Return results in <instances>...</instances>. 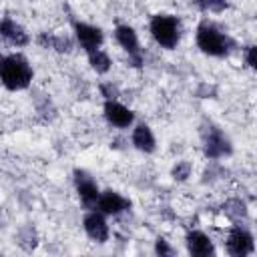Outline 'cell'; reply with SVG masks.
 <instances>
[{"label": "cell", "instance_id": "30bf717a", "mask_svg": "<svg viewBox=\"0 0 257 257\" xmlns=\"http://www.w3.org/2000/svg\"><path fill=\"white\" fill-rule=\"evenodd\" d=\"M102 114H104L106 122L114 128H128V126L135 124V112L126 104L118 102L116 98H106L104 100Z\"/></svg>", "mask_w": 257, "mask_h": 257}, {"label": "cell", "instance_id": "277c9868", "mask_svg": "<svg viewBox=\"0 0 257 257\" xmlns=\"http://www.w3.org/2000/svg\"><path fill=\"white\" fill-rule=\"evenodd\" d=\"M112 34H114L116 44L128 54L131 66H141L143 64V50H141L139 34L135 32V28L128 26V24H116Z\"/></svg>", "mask_w": 257, "mask_h": 257}, {"label": "cell", "instance_id": "7c38bea8", "mask_svg": "<svg viewBox=\"0 0 257 257\" xmlns=\"http://www.w3.org/2000/svg\"><path fill=\"white\" fill-rule=\"evenodd\" d=\"M185 245H187V251H189L191 255H195V257H209V255L215 253V243H213V239H211L207 233L199 231V229H193V231L187 233Z\"/></svg>", "mask_w": 257, "mask_h": 257}, {"label": "cell", "instance_id": "9a60e30c", "mask_svg": "<svg viewBox=\"0 0 257 257\" xmlns=\"http://www.w3.org/2000/svg\"><path fill=\"white\" fill-rule=\"evenodd\" d=\"M86 56H88V64H90V68H92L96 74H106V72L110 70V66H112V60H110L108 52L102 50V48L90 50V52H86Z\"/></svg>", "mask_w": 257, "mask_h": 257}, {"label": "cell", "instance_id": "9c48e42d", "mask_svg": "<svg viewBox=\"0 0 257 257\" xmlns=\"http://www.w3.org/2000/svg\"><path fill=\"white\" fill-rule=\"evenodd\" d=\"M225 247H227V253L233 257H247L255 251V239L245 227L235 225L227 235Z\"/></svg>", "mask_w": 257, "mask_h": 257}, {"label": "cell", "instance_id": "5bb4252c", "mask_svg": "<svg viewBox=\"0 0 257 257\" xmlns=\"http://www.w3.org/2000/svg\"><path fill=\"white\" fill-rule=\"evenodd\" d=\"M0 34H2V38H4L8 44H12V46H16V48L26 46V44L30 42L28 32H26V30L16 22V20H12L10 16H4V18H2Z\"/></svg>", "mask_w": 257, "mask_h": 257}, {"label": "cell", "instance_id": "7a4b0ae2", "mask_svg": "<svg viewBox=\"0 0 257 257\" xmlns=\"http://www.w3.org/2000/svg\"><path fill=\"white\" fill-rule=\"evenodd\" d=\"M0 78H2L4 88L16 92V90H24L30 86V82L34 78V70L26 56H22L20 52H10V54L2 56Z\"/></svg>", "mask_w": 257, "mask_h": 257}, {"label": "cell", "instance_id": "2e32d148", "mask_svg": "<svg viewBox=\"0 0 257 257\" xmlns=\"http://www.w3.org/2000/svg\"><path fill=\"white\" fill-rule=\"evenodd\" d=\"M38 44L42 48H52V50H58V52H68L72 48V42L66 38V36H60V34H48V32H42L38 36Z\"/></svg>", "mask_w": 257, "mask_h": 257}, {"label": "cell", "instance_id": "ba28073f", "mask_svg": "<svg viewBox=\"0 0 257 257\" xmlns=\"http://www.w3.org/2000/svg\"><path fill=\"white\" fill-rule=\"evenodd\" d=\"M72 30H74V40L78 42V46L84 52L102 48V44H104V32H102V28H98L94 24H88V22L76 20L72 24Z\"/></svg>", "mask_w": 257, "mask_h": 257}, {"label": "cell", "instance_id": "8fae6325", "mask_svg": "<svg viewBox=\"0 0 257 257\" xmlns=\"http://www.w3.org/2000/svg\"><path fill=\"white\" fill-rule=\"evenodd\" d=\"M94 209L102 211L106 217H116V215H122L124 211H128V209H131V201H128L124 195H120L118 191L106 189V191H102V193H100L98 203H96V207H94Z\"/></svg>", "mask_w": 257, "mask_h": 257}, {"label": "cell", "instance_id": "6da1fadb", "mask_svg": "<svg viewBox=\"0 0 257 257\" xmlns=\"http://www.w3.org/2000/svg\"><path fill=\"white\" fill-rule=\"evenodd\" d=\"M195 42L203 54L213 56V58L229 56L231 50L235 48V40L221 26H217L215 22H209V20L199 22L197 32H195Z\"/></svg>", "mask_w": 257, "mask_h": 257}, {"label": "cell", "instance_id": "3957f363", "mask_svg": "<svg viewBox=\"0 0 257 257\" xmlns=\"http://www.w3.org/2000/svg\"><path fill=\"white\" fill-rule=\"evenodd\" d=\"M149 32L153 36V40L167 50L177 48V44L181 42V34H183V24L179 20V16L175 14H167V12H159L151 18L149 22Z\"/></svg>", "mask_w": 257, "mask_h": 257}, {"label": "cell", "instance_id": "ffe728a7", "mask_svg": "<svg viewBox=\"0 0 257 257\" xmlns=\"http://www.w3.org/2000/svg\"><path fill=\"white\" fill-rule=\"evenodd\" d=\"M155 253L163 257V255H173L175 251H173V247L169 245V241H167V239H163V237H159V239L155 241Z\"/></svg>", "mask_w": 257, "mask_h": 257}, {"label": "cell", "instance_id": "8992f818", "mask_svg": "<svg viewBox=\"0 0 257 257\" xmlns=\"http://www.w3.org/2000/svg\"><path fill=\"white\" fill-rule=\"evenodd\" d=\"M74 191L78 195V201L86 207V209H94L96 203H98V197H100V187L96 185V181L92 179L90 173L82 171V169H76L74 171Z\"/></svg>", "mask_w": 257, "mask_h": 257}, {"label": "cell", "instance_id": "ac0fdd59", "mask_svg": "<svg viewBox=\"0 0 257 257\" xmlns=\"http://www.w3.org/2000/svg\"><path fill=\"white\" fill-rule=\"evenodd\" d=\"M243 60L245 64L257 72V44H251V46H245L243 48Z\"/></svg>", "mask_w": 257, "mask_h": 257}, {"label": "cell", "instance_id": "e0dca14e", "mask_svg": "<svg viewBox=\"0 0 257 257\" xmlns=\"http://www.w3.org/2000/svg\"><path fill=\"white\" fill-rule=\"evenodd\" d=\"M193 6L203 14H221L229 8V0H193Z\"/></svg>", "mask_w": 257, "mask_h": 257}, {"label": "cell", "instance_id": "5b68a950", "mask_svg": "<svg viewBox=\"0 0 257 257\" xmlns=\"http://www.w3.org/2000/svg\"><path fill=\"white\" fill-rule=\"evenodd\" d=\"M203 153L207 159H221L231 153V141L219 126L209 124L203 131Z\"/></svg>", "mask_w": 257, "mask_h": 257}, {"label": "cell", "instance_id": "52a82bcc", "mask_svg": "<svg viewBox=\"0 0 257 257\" xmlns=\"http://www.w3.org/2000/svg\"><path fill=\"white\" fill-rule=\"evenodd\" d=\"M82 229L86 237L94 243H106L110 237V227L106 221V215L98 209H86L82 217Z\"/></svg>", "mask_w": 257, "mask_h": 257}, {"label": "cell", "instance_id": "4fadbf2b", "mask_svg": "<svg viewBox=\"0 0 257 257\" xmlns=\"http://www.w3.org/2000/svg\"><path fill=\"white\" fill-rule=\"evenodd\" d=\"M131 143L137 151L145 153V155H151L155 153L157 149V139H155V133L153 128L147 124V122H137L133 126V133H131Z\"/></svg>", "mask_w": 257, "mask_h": 257}, {"label": "cell", "instance_id": "d6986e66", "mask_svg": "<svg viewBox=\"0 0 257 257\" xmlns=\"http://www.w3.org/2000/svg\"><path fill=\"white\" fill-rule=\"evenodd\" d=\"M173 179H177V181H185L189 175H191V165L187 163V161H181V163H177L175 167H173Z\"/></svg>", "mask_w": 257, "mask_h": 257}]
</instances>
